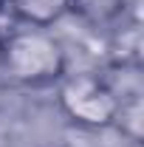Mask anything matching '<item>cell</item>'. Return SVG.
Segmentation results:
<instances>
[{
  "label": "cell",
  "instance_id": "8992f818",
  "mask_svg": "<svg viewBox=\"0 0 144 147\" xmlns=\"http://www.w3.org/2000/svg\"><path fill=\"white\" fill-rule=\"evenodd\" d=\"M0 51H3V34H0Z\"/></svg>",
  "mask_w": 144,
  "mask_h": 147
},
{
  "label": "cell",
  "instance_id": "6da1fadb",
  "mask_svg": "<svg viewBox=\"0 0 144 147\" xmlns=\"http://www.w3.org/2000/svg\"><path fill=\"white\" fill-rule=\"evenodd\" d=\"M65 71H68L65 48L48 28L23 26L3 34L0 76L26 88H42L59 82Z\"/></svg>",
  "mask_w": 144,
  "mask_h": 147
},
{
  "label": "cell",
  "instance_id": "3957f363",
  "mask_svg": "<svg viewBox=\"0 0 144 147\" xmlns=\"http://www.w3.org/2000/svg\"><path fill=\"white\" fill-rule=\"evenodd\" d=\"M6 11L20 26L51 28L68 14V0H3Z\"/></svg>",
  "mask_w": 144,
  "mask_h": 147
},
{
  "label": "cell",
  "instance_id": "7a4b0ae2",
  "mask_svg": "<svg viewBox=\"0 0 144 147\" xmlns=\"http://www.w3.org/2000/svg\"><path fill=\"white\" fill-rule=\"evenodd\" d=\"M57 102L73 125L88 130H102L113 127L122 93L105 76L93 71H76V74L65 71L62 79L57 82Z\"/></svg>",
  "mask_w": 144,
  "mask_h": 147
},
{
  "label": "cell",
  "instance_id": "277c9868",
  "mask_svg": "<svg viewBox=\"0 0 144 147\" xmlns=\"http://www.w3.org/2000/svg\"><path fill=\"white\" fill-rule=\"evenodd\" d=\"M127 6L130 0H68V14L93 28H108L124 20Z\"/></svg>",
  "mask_w": 144,
  "mask_h": 147
},
{
  "label": "cell",
  "instance_id": "5b68a950",
  "mask_svg": "<svg viewBox=\"0 0 144 147\" xmlns=\"http://www.w3.org/2000/svg\"><path fill=\"white\" fill-rule=\"evenodd\" d=\"M141 99H139V93H133V96H122V102H119V113H116V127L124 133L130 142H139L141 139Z\"/></svg>",
  "mask_w": 144,
  "mask_h": 147
}]
</instances>
